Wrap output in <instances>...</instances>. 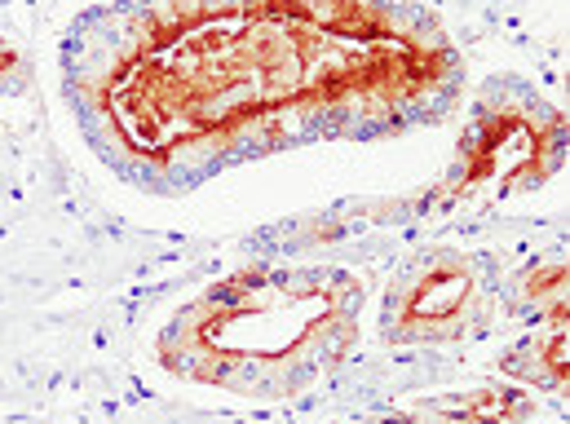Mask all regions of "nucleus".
<instances>
[{"mask_svg": "<svg viewBox=\"0 0 570 424\" xmlns=\"http://www.w3.org/2000/svg\"><path fill=\"white\" fill-rule=\"evenodd\" d=\"M446 49L372 0H222L150 13L94 89L116 141L186 164L309 125L390 120L446 85Z\"/></svg>", "mask_w": 570, "mask_h": 424, "instance_id": "nucleus-1", "label": "nucleus"}, {"mask_svg": "<svg viewBox=\"0 0 570 424\" xmlns=\"http://www.w3.org/2000/svg\"><path fill=\"white\" fill-rule=\"evenodd\" d=\"M350 287L323 279H266L230 283L208 296L199 314L181 327V363H208L199 376H222L230 367H248V376L301 363L305 349L327 345V336L345 323Z\"/></svg>", "mask_w": 570, "mask_h": 424, "instance_id": "nucleus-2", "label": "nucleus"}]
</instances>
